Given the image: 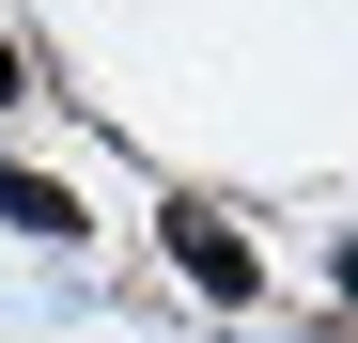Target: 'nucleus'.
Returning a JSON list of instances; mask_svg holds the SVG:
<instances>
[{"label":"nucleus","instance_id":"f257e3e1","mask_svg":"<svg viewBox=\"0 0 358 343\" xmlns=\"http://www.w3.org/2000/svg\"><path fill=\"white\" fill-rule=\"evenodd\" d=\"M171 265H187L203 297H250V234H234V218H203V203L171 218Z\"/></svg>","mask_w":358,"mask_h":343},{"label":"nucleus","instance_id":"f03ea898","mask_svg":"<svg viewBox=\"0 0 358 343\" xmlns=\"http://www.w3.org/2000/svg\"><path fill=\"white\" fill-rule=\"evenodd\" d=\"M0 218H16V234H78V203L47 188V172H0Z\"/></svg>","mask_w":358,"mask_h":343},{"label":"nucleus","instance_id":"7ed1b4c3","mask_svg":"<svg viewBox=\"0 0 358 343\" xmlns=\"http://www.w3.org/2000/svg\"><path fill=\"white\" fill-rule=\"evenodd\" d=\"M16 78H31V63H16V31H0V94H16Z\"/></svg>","mask_w":358,"mask_h":343}]
</instances>
